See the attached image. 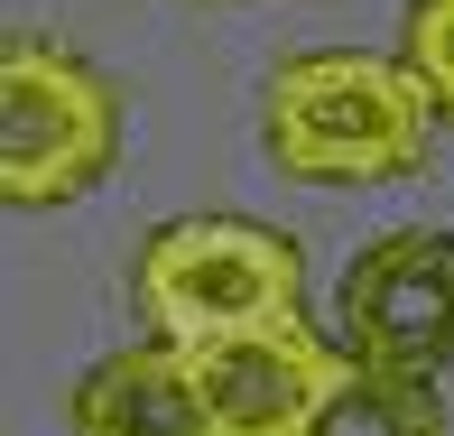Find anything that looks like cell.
<instances>
[{"mask_svg": "<svg viewBox=\"0 0 454 436\" xmlns=\"http://www.w3.org/2000/svg\"><path fill=\"white\" fill-rule=\"evenodd\" d=\"M445 102L408 56H362V47H316L287 56L260 102V139L287 177L306 186H389L427 168V131Z\"/></svg>", "mask_w": 454, "mask_h": 436, "instance_id": "cell-1", "label": "cell"}, {"mask_svg": "<svg viewBox=\"0 0 454 436\" xmlns=\"http://www.w3.org/2000/svg\"><path fill=\"white\" fill-rule=\"evenodd\" d=\"M130 297H139V316L158 335L214 344V335H251V325H297L306 316V260L270 223L176 214V223H158L139 242Z\"/></svg>", "mask_w": 454, "mask_h": 436, "instance_id": "cell-2", "label": "cell"}, {"mask_svg": "<svg viewBox=\"0 0 454 436\" xmlns=\"http://www.w3.org/2000/svg\"><path fill=\"white\" fill-rule=\"evenodd\" d=\"M121 158V93L56 37H10L0 56V195L19 214L74 204Z\"/></svg>", "mask_w": 454, "mask_h": 436, "instance_id": "cell-3", "label": "cell"}, {"mask_svg": "<svg viewBox=\"0 0 454 436\" xmlns=\"http://www.w3.org/2000/svg\"><path fill=\"white\" fill-rule=\"evenodd\" d=\"M334 344L353 362L418 371V381L454 371V233H380L371 251H353Z\"/></svg>", "mask_w": 454, "mask_h": 436, "instance_id": "cell-4", "label": "cell"}, {"mask_svg": "<svg viewBox=\"0 0 454 436\" xmlns=\"http://www.w3.org/2000/svg\"><path fill=\"white\" fill-rule=\"evenodd\" d=\"M185 353H195L214 436H306L334 400V381L353 371V353L306 325H251V335H214Z\"/></svg>", "mask_w": 454, "mask_h": 436, "instance_id": "cell-5", "label": "cell"}, {"mask_svg": "<svg viewBox=\"0 0 454 436\" xmlns=\"http://www.w3.org/2000/svg\"><path fill=\"white\" fill-rule=\"evenodd\" d=\"M66 436H214L195 353H185L176 335L102 353L84 381L66 390Z\"/></svg>", "mask_w": 454, "mask_h": 436, "instance_id": "cell-6", "label": "cell"}, {"mask_svg": "<svg viewBox=\"0 0 454 436\" xmlns=\"http://www.w3.org/2000/svg\"><path fill=\"white\" fill-rule=\"evenodd\" d=\"M306 436H445V408H436V381H418V371L353 362Z\"/></svg>", "mask_w": 454, "mask_h": 436, "instance_id": "cell-7", "label": "cell"}, {"mask_svg": "<svg viewBox=\"0 0 454 436\" xmlns=\"http://www.w3.org/2000/svg\"><path fill=\"white\" fill-rule=\"evenodd\" d=\"M408 66L427 75V93L454 112V0H408Z\"/></svg>", "mask_w": 454, "mask_h": 436, "instance_id": "cell-8", "label": "cell"}]
</instances>
